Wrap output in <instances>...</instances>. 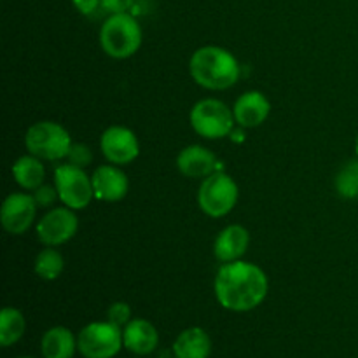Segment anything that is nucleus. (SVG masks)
<instances>
[{
	"label": "nucleus",
	"mask_w": 358,
	"mask_h": 358,
	"mask_svg": "<svg viewBox=\"0 0 358 358\" xmlns=\"http://www.w3.org/2000/svg\"><path fill=\"white\" fill-rule=\"evenodd\" d=\"M189 72L205 90L224 91L233 87L240 79V63L233 52L219 45H205L192 52Z\"/></svg>",
	"instance_id": "2"
},
{
	"label": "nucleus",
	"mask_w": 358,
	"mask_h": 358,
	"mask_svg": "<svg viewBox=\"0 0 358 358\" xmlns=\"http://www.w3.org/2000/svg\"><path fill=\"white\" fill-rule=\"evenodd\" d=\"M37 203L34 196L27 192H13L6 198L2 205V219L3 229L9 234H23L27 233L28 227L34 224L35 215H37Z\"/></svg>",
	"instance_id": "11"
},
{
	"label": "nucleus",
	"mask_w": 358,
	"mask_h": 358,
	"mask_svg": "<svg viewBox=\"0 0 358 358\" xmlns=\"http://www.w3.org/2000/svg\"><path fill=\"white\" fill-rule=\"evenodd\" d=\"M100 44L110 58H131L142 45V28L131 14H110L101 24Z\"/></svg>",
	"instance_id": "3"
},
{
	"label": "nucleus",
	"mask_w": 358,
	"mask_h": 358,
	"mask_svg": "<svg viewBox=\"0 0 358 358\" xmlns=\"http://www.w3.org/2000/svg\"><path fill=\"white\" fill-rule=\"evenodd\" d=\"M357 154H358V136H357Z\"/></svg>",
	"instance_id": "28"
},
{
	"label": "nucleus",
	"mask_w": 358,
	"mask_h": 358,
	"mask_svg": "<svg viewBox=\"0 0 358 358\" xmlns=\"http://www.w3.org/2000/svg\"><path fill=\"white\" fill-rule=\"evenodd\" d=\"M240 198V189L234 178L224 171L208 175L199 185L198 203L199 208L208 217L219 219L233 212Z\"/></svg>",
	"instance_id": "4"
},
{
	"label": "nucleus",
	"mask_w": 358,
	"mask_h": 358,
	"mask_svg": "<svg viewBox=\"0 0 358 358\" xmlns=\"http://www.w3.org/2000/svg\"><path fill=\"white\" fill-rule=\"evenodd\" d=\"M79 220L69 206L51 208L37 224V238L48 247H58L76 236Z\"/></svg>",
	"instance_id": "9"
},
{
	"label": "nucleus",
	"mask_w": 358,
	"mask_h": 358,
	"mask_svg": "<svg viewBox=\"0 0 358 358\" xmlns=\"http://www.w3.org/2000/svg\"><path fill=\"white\" fill-rule=\"evenodd\" d=\"M248 245H250V234L243 226H227L222 229L217 236L215 243H213V254L220 262H234L240 261L247 252Z\"/></svg>",
	"instance_id": "15"
},
{
	"label": "nucleus",
	"mask_w": 358,
	"mask_h": 358,
	"mask_svg": "<svg viewBox=\"0 0 358 358\" xmlns=\"http://www.w3.org/2000/svg\"><path fill=\"white\" fill-rule=\"evenodd\" d=\"M94 198L100 201L115 203L126 198L129 191V180L124 171L117 164H103L98 166L91 175Z\"/></svg>",
	"instance_id": "12"
},
{
	"label": "nucleus",
	"mask_w": 358,
	"mask_h": 358,
	"mask_svg": "<svg viewBox=\"0 0 358 358\" xmlns=\"http://www.w3.org/2000/svg\"><path fill=\"white\" fill-rule=\"evenodd\" d=\"M63 268H65L63 255L52 247L38 252L37 259H35V273H37L38 278L45 280V282H52V280L59 278Z\"/></svg>",
	"instance_id": "21"
},
{
	"label": "nucleus",
	"mask_w": 358,
	"mask_h": 358,
	"mask_svg": "<svg viewBox=\"0 0 358 358\" xmlns=\"http://www.w3.org/2000/svg\"><path fill=\"white\" fill-rule=\"evenodd\" d=\"M13 175L16 184L24 191H35L44 184V164H42L41 157L28 154V156H21L20 159L14 163Z\"/></svg>",
	"instance_id": "19"
},
{
	"label": "nucleus",
	"mask_w": 358,
	"mask_h": 358,
	"mask_svg": "<svg viewBox=\"0 0 358 358\" xmlns=\"http://www.w3.org/2000/svg\"><path fill=\"white\" fill-rule=\"evenodd\" d=\"M66 159H69V163L73 164V166L86 168L93 163V152H91L90 147L84 145V143H72Z\"/></svg>",
	"instance_id": "23"
},
{
	"label": "nucleus",
	"mask_w": 358,
	"mask_h": 358,
	"mask_svg": "<svg viewBox=\"0 0 358 358\" xmlns=\"http://www.w3.org/2000/svg\"><path fill=\"white\" fill-rule=\"evenodd\" d=\"M24 329H27V320L23 313L16 308H3L0 313V345L7 348L17 343L24 334Z\"/></svg>",
	"instance_id": "20"
},
{
	"label": "nucleus",
	"mask_w": 358,
	"mask_h": 358,
	"mask_svg": "<svg viewBox=\"0 0 358 358\" xmlns=\"http://www.w3.org/2000/svg\"><path fill=\"white\" fill-rule=\"evenodd\" d=\"M215 297L222 308L245 313L261 306L269 290V280L262 268L243 261L226 262L217 271Z\"/></svg>",
	"instance_id": "1"
},
{
	"label": "nucleus",
	"mask_w": 358,
	"mask_h": 358,
	"mask_svg": "<svg viewBox=\"0 0 358 358\" xmlns=\"http://www.w3.org/2000/svg\"><path fill=\"white\" fill-rule=\"evenodd\" d=\"M107 318L119 327H126L131 322V308L126 303H114L107 311Z\"/></svg>",
	"instance_id": "24"
},
{
	"label": "nucleus",
	"mask_w": 358,
	"mask_h": 358,
	"mask_svg": "<svg viewBox=\"0 0 358 358\" xmlns=\"http://www.w3.org/2000/svg\"><path fill=\"white\" fill-rule=\"evenodd\" d=\"M55 184L58 189L59 201L72 210L86 208L94 198L93 182L84 168L73 164H59L55 170Z\"/></svg>",
	"instance_id": "8"
},
{
	"label": "nucleus",
	"mask_w": 358,
	"mask_h": 358,
	"mask_svg": "<svg viewBox=\"0 0 358 358\" xmlns=\"http://www.w3.org/2000/svg\"><path fill=\"white\" fill-rule=\"evenodd\" d=\"M135 0H101V6L107 13L119 14V13H128L131 9Z\"/></svg>",
	"instance_id": "26"
},
{
	"label": "nucleus",
	"mask_w": 358,
	"mask_h": 358,
	"mask_svg": "<svg viewBox=\"0 0 358 358\" xmlns=\"http://www.w3.org/2000/svg\"><path fill=\"white\" fill-rule=\"evenodd\" d=\"M215 154L203 145H189L177 156V168L187 178H206L217 171Z\"/></svg>",
	"instance_id": "14"
},
{
	"label": "nucleus",
	"mask_w": 358,
	"mask_h": 358,
	"mask_svg": "<svg viewBox=\"0 0 358 358\" xmlns=\"http://www.w3.org/2000/svg\"><path fill=\"white\" fill-rule=\"evenodd\" d=\"M189 121L199 136L219 140L233 131L236 119H234L233 110L224 101L217 98H205L191 108Z\"/></svg>",
	"instance_id": "6"
},
{
	"label": "nucleus",
	"mask_w": 358,
	"mask_h": 358,
	"mask_svg": "<svg viewBox=\"0 0 358 358\" xmlns=\"http://www.w3.org/2000/svg\"><path fill=\"white\" fill-rule=\"evenodd\" d=\"M336 191L345 199L358 198V159L350 161L336 175Z\"/></svg>",
	"instance_id": "22"
},
{
	"label": "nucleus",
	"mask_w": 358,
	"mask_h": 358,
	"mask_svg": "<svg viewBox=\"0 0 358 358\" xmlns=\"http://www.w3.org/2000/svg\"><path fill=\"white\" fill-rule=\"evenodd\" d=\"M122 341L124 348L135 355H149L157 348L159 334L149 320L135 318L122 329Z\"/></svg>",
	"instance_id": "16"
},
{
	"label": "nucleus",
	"mask_w": 358,
	"mask_h": 358,
	"mask_svg": "<svg viewBox=\"0 0 358 358\" xmlns=\"http://www.w3.org/2000/svg\"><path fill=\"white\" fill-rule=\"evenodd\" d=\"M212 341L201 327L185 329L173 343L175 358H208Z\"/></svg>",
	"instance_id": "17"
},
{
	"label": "nucleus",
	"mask_w": 358,
	"mask_h": 358,
	"mask_svg": "<svg viewBox=\"0 0 358 358\" xmlns=\"http://www.w3.org/2000/svg\"><path fill=\"white\" fill-rule=\"evenodd\" d=\"M100 147L108 163L129 164L140 156V143L135 133L126 126H110L100 138Z\"/></svg>",
	"instance_id": "10"
},
{
	"label": "nucleus",
	"mask_w": 358,
	"mask_h": 358,
	"mask_svg": "<svg viewBox=\"0 0 358 358\" xmlns=\"http://www.w3.org/2000/svg\"><path fill=\"white\" fill-rule=\"evenodd\" d=\"M77 348V339L66 327H52L42 336L41 350L44 358H72Z\"/></svg>",
	"instance_id": "18"
},
{
	"label": "nucleus",
	"mask_w": 358,
	"mask_h": 358,
	"mask_svg": "<svg viewBox=\"0 0 358 358\" xmlns=\"http://www.w3.org/2000/svg\"><path fill=\"white\" fill-rule=\"evenodd\" d=\"M31 196H34L35 203H37V206H41V208H49V206L55 205L56 199H59L58 189L52 187V185H45V184H42L41 187L35 189L34 194Z\"/></svg>",
	"instance_id": "25"
},
{
	"label": "nucleus",
	"mask_w": 358,
	"mask_h": 358,
	"mask_svg": "<svg viewBox=\"0 0 358 358\" xmlns=\"http://www.w3.org/2000/svg\"><path fill=\"white\" fill-rule=\"evenodd\" d=\"M28 152L45 161H58L69 156L72 147L70 133L62 124L52 121L35 122L24 135Z\"/></svg>",
	"instance_id": "5"
},
{
	"label": "nucleus",
	"mask_w": 358,
	"mask_h": 358,
	"mask_svg": "<svg viewBox=\"0 0 358 358\" xmlns=\"http://www.w3.org/2000/svg\"><path fill=\"white\" fill-rule=\"evenodd\" d=\"M23 358H30V357H23Z\"/></svg>",
	"instance_id": "29"
},
{
	"label": "nucleus",
	"mask_w": 358,
	"mask_h": 358,
	"mask_svg": "<svg viewBox=\"0 0 358 358\" xmlns=\"http://www.w3.org/2000/svg\"><path fill=\"white\" fill-rule=\"evenodd\" d=\"M72 3L80 14H93L101 6V0H72Z\"/></svg>",
	"instance_id": "27"
},
{
	"label": "nucleus",
	"mask_w": 358,
	"mask_h": 358,
	"mask_svg": "<svg viewBox=\"0 0 358 358\" xmlns=\"http://www.w3.org/2000/svg\"><path fill=\"white\" fill-rule=\"evenodd\" d=\"M122 346V329L108 320L86 325L77 338V350L86 358H112Z\"/></svg>",
	"instance_id": "7"
},
{
	"label": "nucleus",
	"mask_w": 358,
	"mask_h": 358,
	"mask_svg": "<svg viewBox=\"0 0 358 358\" xmlns=\"http://www.w3.org/2000/svg\"><path fill=\"white\" fill-rule=\"evenodd\" d=\"M271 103L261 91H247L234 101L233 114L241 128H257L268 119Z\"/></svg>",
	"instance_id": "13"
}]
</instances>
